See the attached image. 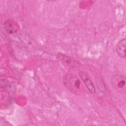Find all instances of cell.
I'll list each match as a JSON object with an SVG mask.
<instances>
[{
  "instance_id": "277c9868",
  "label": "cell",
  "mask_w": 126,
  "mask_h": 126,
  "mask_svg": "<svg viewBox=\"0 0 126 126\" xmlns=\"http://www.w3.org/2000/svg\"><path fill=\"white\" fill-rule=\"evenodd\" d=\"M112 84L113 86L118 89H122L125 87V80L122 76L117 75L114 76L112 79Z\"/></svg>"
},
{
  "instance_id": "6da1fadb",
  "label": "cell",
  "mask_w": 126,
  "mask_h": 126,
  "mask_svg": "<svg viewBox=\"0 0 126 126\" xmlns=\"http://www.w3.org/2000/svg\"><path fill=\"white\" fill-rule=\"evenodd\" d=\"M63 82L65 87L74 94H79L83 91L81 82L76 76L66 74L63 76Z\"/></svg>"
},
{
  "instance_id": "7a4b0ae2",
  "label": "cell",
  "mask_w": 126,
  "mask_h": 126,
  "mask_svg": "<svg viewBox=\"0 0 126 126\" xmlns=\"http://www.w3.org/2000/svg\"><path fill=\"white\" fill-rule=\"evenodd\" d=\"M79 75L88 91L92 94H94L95 92L94 86L88 73L82 71L79 72Z\"/></svg>"
},
{
  "instance_id": "3957f363",
  "label": "cell",
  "mask_w": 126,
  "mask_h": 126,
  "mask_svg": "<svg viewBox=\"0 0 126 126\" xmlns=\"http://www.w3.org/2000/svg\"><path fill=\"white\" fill-rule=\"evenodd\" d=\"M126 38H123L120 40L116 45V52L118 55L123 59L126 58Z\"/></svg>"
}]
</instances>
